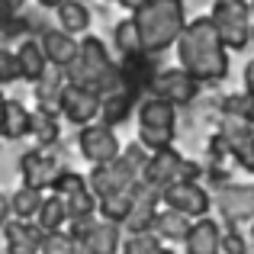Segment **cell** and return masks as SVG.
Masks as SVG:
<instances>
[{
    "label": "cell",
    "mask_w": 254,
    "mask_h": 254,
    "mask_svg": "<svg viewBox=\"0 0 254 254\" xmlns=\"http://www.w3.org/2000/svg\"><path fill=\"white\" fill-rule=\"evenodd\" d=\"M151 232H155L161 242H184L187 232H190V219L184 216V212H174V209H164L155 216V225H151Z\"/></svg>",
    "instance_id": "cell-24"
},
{
    "label": "cell",
    "mask_w": 254,
    "mask_h": 254,
    "mask_svg": "<svg viewBox=\"0 0 254 254\" xmlns=\"http://www.w3.org/2000/svg\"><path fill=\"white\" fill-rule=\"evenodd\" d=\"M19 81V62H16V52L13 49H3L0 45V87Z\"/></svg>",
    "instance_id": "cell-34"
},
{
    "label": "cell",
    "mask_w": 254,
    "mask_h": 254,
    "mask_svg": "<svg viewBox=\"0 0 254 254\" xmlns=\"http://www.w3.org/2000/svg\"><path fill=\"white\" fill-rule=\"evenodd\" d=\"M113 42H116V49L123 52V55H135V52H142V45H138V29H135V23H132V16L116 23V29H113Z\"/></svg>",
    "instance_id": "cell-29"
},
{
    "label": "cell",
    "mask_w": 254,
    "mask_h": 254,
    "mask_svg": "<svg viewBox=\"0 0 254 254\" xmlns=\"http://www.w3.org/2000/svg\"><path fill=\"white\" fill-rule=\"evenodd\" d=\"M0 232H3V251L6 254H39L42 251L45 232L36 222H29V219H10Z\"/></svg>",
    "instance_id": "cell-13"
},
{
    "label": "cell",
    "mask_w": 254,
    "mask_h": 254,
    "mask_svg": "<svg viewBox=\"0 0 254 254\" xmlns=\"http://www.w3.org/2000/svg\"><path fill=\"white\" fill-rule=\"evenodd\" d=\"M184 251L187 254H222V229H219L216 219L209 216L193 219L190 232L184 238Z\"/></svg>",
    "instance_id": "cell-16"
},
{
    "label": "cell",
    "mask_w": 254,
    "mask_h": 254,
    "mask_svg": "<svg viewBox=\"0 0 254 254\" xmlns=\"http://www.w3.org/2000/svg\"><path fill=\"white\" fill-rule=\"evenodd\" d=\"M39 42H42V52H45V58H49V68H58V71L68 68L77 58V49H81L77 36H68V32H62V29H45Z\"/></svg>",
    "instance_id": "cell-17"
},
{
    "label": "cell",
    "mask_w": 254,
    "mask_h": 254,
    "mask_svg": "<svg viewBox=\"0 0 254 254\" xmlns=\"http://www.w3.org/2000/svg\"><path fill=\"white\" fill-rule=\"evenodd\" d=\"M113 3H119V6H126V10H138V6L145 3V0H113Z\"/></svg>",
    "instance_id": "cell-39"
},
{
    "label": "cell",
    "mask_w": 254,
    "mask_h": 254,
    "mask_svg": "<svg viewBox=\"0 0 254 254\" xmlns=\"http://www.w3.org/2000/svg\"><path fill=\"white\" fill-rule=\"evenodd\" d=\"M55 19H58V29L68 32V36H84L90 29V6L84 0H64V3L55 6Z\"/></svg>",
    "instance_id": "cell-21"
},
{
    "label": "cell",
    "mask_w": 254,
    "mask_h": 254,
    "mask_svg": "<svg viewBox=\"0 0 254 254\" xmlns=\"http://www.w3.org/2000/svg\"><path fill=\"white\" fill-rule=\"evenodd\" d=\"M36 3H39V6H45V10H55V6H58V3H64V0H36Z\"/></svg>",
    "instance_id": "cell-40"
},
{
    "label": "cell",
    "mask_w": 254,
    "mask_h": 254,
    "mask_svg": "<svg viewBox=\"0 0 254 254\" xmlns=\"http://www.w3.org/2000/svg\"><path fill=\"white\" fill-rule=\"evenodd\" d=\"M16 62H19V81H29V84L42 81L45 71H49V58L42 52V42L32 36L16 45Z\"/></svg>",
    "instance_id": "cell-18"
},
{
    "label": "cell",
    "mask_w": 254,
    "mask_h": 254,
    "mask_svg": "<svg viewBox=\"0 0 254 254\" xmlns=\"http://www.w3.org/2000/svg\"><path fill=\"white\" fill-rule=\"evenodd\" d=\"M177 58L180 68L199 84H219L229 77V49L209 16H196L184 26L177 39Z\"/></svg>",
    "instance_id": "cell-1"
},
{
    "label": "cell",
    "mask_w": 254,
    "mask_h": 254,
    "mask_svg": "<svg viewBox=\"0 0 254 254\" xmlns=\"http://www.w3.org/2000/svg\"><path fill=\"white\" fill-rule=\"evenodd\" d=\"M29 123H32L29 106H23L19 100H3V106H0V138L16 142V138L29 135Z\"/></svg>",
    "instance_id": "cell-19"
},
{
    "label": "cell",
    "mask_w": 254,
    "mask_h": 254,
    "mask_svg": "<svg viewBox=\"0 0 254 254\" xmlns=\"http://www.w3.org/2000/svg\"><path fill=\"white\" fill-rule=\"evenodd\" d=\"M119 74H123V87L135 97H142L151 87V77L155 71V55H145V52H135V55H123L119 62Z\"/></svg>",
    "instance_id": "cell-15"
},
{
    "label": "cell",
    "mask_w": 254,
    "mask_h": 254,
    "mask_svg": "<svg viewBox=\"0 0 254 254\" xmlns=\"http://www.w3.org/2000/svg\"><path fill=\"white\" fill-rule=\"evenodd\" d=\"M155 254H177V251H174V248H164V245H158Z\"/></svg>",
    "instance_id": "cell-41"
},
{
    "label": "cell",
    "mask_w": 254,
    "mask_h": 254,
    "mask_svg": "<svg viewBox=\"0 0 254 254\" xmlns=\"http://www.w3.org/2000/svg\"><path fill=\"white\" fill-rule=\"evenodd\" d=\"M132 23L138 29V45L145 55H161L177 45L187 26V3L184 0H145L132 10Z\"/></svg>",
    "instance_id": "cell-2"
},
{
    "label": "cell",
    "mask_w": 254,
    "mask_h": 254,
    "mask_svg": "<svg viewBox=\"0 0 254 254\" xmlns=\"http://www.w3.org/2000/svg\"><path fill=\"white\" fill-rule=\"evenodd\" d=\"M158 245H161V238L155 232H135L119 245V254H155Z\"/></svg>",
    "instance_id": "cell-33"
},
{
    "label": "cell",
    "mask_w": 254,
    "mask_h": 254,
    "mask_svg": "<svg viewBox=\"0 0 254 254\" xmlns=\"http://www.w3.org/2000/svg\"><path fill=\"white\" fill-rule=\"evenodd\" d=\"M148 93L168 100V103H174V106H187V103L196 100L199 81L193 74H187L184 68H164V71H158V74L151 77Z\"/></svg>",
    "instance_id": "cell-11"
},
{
    "label": "cell",
    "mask_w": 254,
    "mask_h": 254,
    "mask_svg": "<svg viewBox=\"0 0 254 254\" xmlns=\"http://www.w3.org/2000/svg\"><path fill=\"white\" fill-rule=\"evenodd\" d=\"M161 203L174 212H184L187 219H203L209 216L212 196L206 187H199V180H177L161 190Z\"/></svg>",
    "instance_id": "cell-8"
},
{
    "label": "cell",
    "mask_w": 254,
    "mask_h": 254,
    "mask_svg": "<svg viewBox=\"0 0 254 254\" xmlns=\"http://www.w3.org/2000/svg\"><path fill=\"white\" fill-rule=\"evenodd\" d=\"M42 199H45V193L42 190H32V187H19V190H13L10 193V216L13 219H36V212H39V206H42Z\"/></svg>",
    "instance_id": "cell-26"
},
{
    "label": "cell",
    "mask_w": 254,
    "mask_h": 254,
    "mask_svg": "<svg viewBox=\"0 0 254 254\" xmlns=\"http://www.w3.org/2000/svg\"><path fill=\"white\" fill-rule=\"evenodd\" d=\"M135 113H138V142L148 151L171 148L174 135H177L174 132L177 129V106L155 97V93H148V97L138 100Z\"/></svg>",
    "instance_id": "cell-4"
},
{
    "label": "cell",
    "mask_w": 254,
    "mask_h": 254,
    "mask_svg": "<svg viewBox=\"0 0 254 254\" xmlns=\"http://www.w3.org/2000/svg\"><path fill=\"white\" fill-rule=\"evenodd\" d=\"M132 203H135V187L97 199V212H100V219H106V222L126 225V219H129V212H132Z\"/></svg>",
    "instance_id": "cell-23"
},
{
    "label": "cell",
    "mask_w": 254,
    "mask_h": 254,
    "mask_svg": "<svg viewBox=\"0 0 254 254\" xmlns=\"http://www.w3.org/2000/svg\"><path fill=\"white\" fill-rule=\"evenodd\" d=\"M245 90L254 93V58H251L248 64H245Z\"/></svg>",
    "instance_id": "cell-38"
},
{
    "label": "cell",
    "mask_w": 254,
    "mask_h": 254,
    "mask_svg": "<svg viewBox=\"0 0 254 254\" xmlns=\"http://www.w3.org/2000/svg\"><path fill=\"white\" fill-rule=\"evenodd\" d=\"M32 87H36V106L58 110V97H62V87H64V71L58 74V68H49L42 81H36Z\"/></svg>",
    "instance_id": "cell-27"
},
{
    "label": "cell",
    "mask_w": 254,
    "mask_h": 254,
    "mask_svg": "<svg viewBox=\"0 0 254 254\" xmlns=\"http://www.w3.org/2000/svg\"><path fill=\"white\" fill-rule=\"evenodd\" d=\"M64 81H71L77 87H87V90L106 97V93H113V90L123 87V74H119V64L113 62V55L106 52L103 39L84 32L77 58L64 68Z\"/></svg>",
    "instance_id": "cell-3"
},
{
    "label": "cell",
    "mask_w": 254,
    "mask_h": 254,
    "mask_svg": "<svg viewBox=\"0 0 254 254\" xmlns=\"http://www.w3.org/2000/svg\"><path fill=\"white\" fill-rule=\"evenodd\" d=\"M39 254H77L71 232H68V229L45 232V235H42V251H39Z\"/></svg>",
    "instance_id": "cell-32"
},
{
    "label": "cell",
    "mask_w": 254,
    "mask_h": 254,
    "mask_svg": "<svg viewBox=\"0 0 254 254\" xmlns=\"http://www.w3.org/2000/svg\"><path fill=\"white\" fill-rule=\"evenodd\" d=\"M77 148H81V155L90 164H106V161H113V158H119V151H123L113 126H106V123L81 126V132H77Z\"/></svg>",
    "instance_id": "cell-10"
},
{
    "label": "cell",
    "mask_w": 254,
    "mask_h": 254,
    "mask_svg": "<svg viewBox=\"0 0 254 254\" xmlns=\"http://www.w3.org/2000/svg\"><path fill=\"white\" fill-rule=\"evenodd\" d=\"M81 190H87V177L77 174V171H68V168H62V174H58L55 184H52V193L62 196V199L74 196V193H81Z\"/></svg>",
    "instance_id": "cell-31"
},
{
    "label": "cell",
    "mask_w": 254,
    "mask_h": 254,
    "mask_svg": "<svg viewBox=\"0 0 254 254\" xmlns=\"http://www.w3.org/2000/svg\"><path fill=\"white\" fill-rule=\"evenodd\" d=\"M216 32L222 36L229 52H245L251 42V23L254 13L248 0H212V13H209Z\"/></svg>",
    "instance_id": "cell-5"
},
{
    "label": "cell",
    "mask_w": 254,
    "mask_h": 254,
    "mask_svg": "<svg viewBox=\"0 0 254 254\" xmlns=\"http://www.w3.org/2000/svg\"><path fill=\"white\" fill-rule=\"evenodd\" d=\"M222 254H248V245H245V235L238 229L222 232Z\"/></svg>",
    "instance_id": "cell-35"
},
{
    "label": "cell",
    "mask_w": 254,
    "mask_h": 254,
    "mask_svg": "<svg viewBox=\"0 0 254 254\" xmlns=\"http://www.w3.org/2000/svg\"><path fill=\"white\" fill-rule=\"evenodd\" d=\"M100 93L87 90V87H77L71 81H64L62 87V97H58V116H64L71 126H87V123H97L100 119Z\"/></svg>",
    "instance_id": "cell-9"
},
{
    "label": "cell",
    "mask_w": 254,
    "mask_h": 254,
    "mask_svg": "<svg viewBox=\"0 0 254 254\" xmlns=\"http://www.w3.org/2000/svg\"><path fill=\"white\" fill-rule=\"evenodd\" d=\"M251 238H254V219H251Z\"/></svg>",
    "instance_id": "cell-44"
},
{
    "label": "cell",
    "mask_w": 254,
    "mask_h": 254,
    "mask_svg": "<svg viewBox=\"0 0 254 254\" xmlns=\"http://www.w3.org/2000/svg\"><path fill=\"white\" fill-rule=\"evenodd\" d=\"M132 106H138V97H135V93H129L126 87L106 93V97L100 100V123H106V126L116 129V126H123L126 119L132 116Z\"/></svg>",
    "instance_id": "cell-20"
},
{
    "label": "cell",
    "mask_w": 254,
    "mask_h": 254,
    "mask_svg": "<svg viewBox=\"0 0 254 254\" xmlns=\"http://www.w3.org/2000/svg\"><path fill=\"white\" fill-rule=\"evenodd\" d=\"M71 238H74L77 254H119V225L106 219H74L71 222Z\"/></svg>",
    "instance_id": "cell-6"
},
{
    "label": "cell",
    "mask_w": 254,
    "mask_h": 254,
    "mask_svg": "<svg viewBox=\"0 0 254 254\" xmlns=\"http://www.w3.org/2000/svg\"><path fill=\"white\" fill-rule=\"evenodd\" d=\"M6 222H10V196L0 193V229H3Z\"/></svg>",
    "instance_id": "cell-37"
},
{
    "label": "cell",
    "mask_w": 254,
    "mask_h": 254,
    "mask_svg": "<svg viewBox=\"0 0 254 254\" xmlns=\"http://www.w3.org/2000/svg\"><path fill=\"white\" fill-rule=\"evenodd\" d=\"M251 42H254V23H251Z\"/></svg>",
    "instance_id": "cell-43"
},
{
    "label": "cell",
    "mask_w": 254,
    "mask_h": 254,
    "mask_svg": "<svg viewBox=\"0 0 254 254\" xmlns=\"http://www.w3.org/2000/svg\"><path fill=\"white\" fill-rule=\"evenodd\" d=\"M26 0H0V16H16V13H23Z\"/></svg>",
    "instance_id": "cell-36"
},
{
    "label": "cell",
    "mask_w": 254,
    "mask_h": 254,
    "mask_svg": "<svg viewBox=\"0 0 254 254\" xmlns=\"http://www.w3.org/2000/svg\"><path fill=\"white\" fill-rule=\"evenodd\" d=\"M29 135L36 138V145H58V138H62L58 110L36 106V110H32V123H29Z\"/></svg>",
    "instance_id": "cell-22"
},
{
    "label": "cell",
    "mask_w": 254,
    "mask_h": 254,
    "mask_svg": "<svg viewBox=\"0 0 254 254\" xmlns=\"http://www.w3.org/2000/svg\"><path fill=\"white\" fill-rule=\"evenodd\" d=\"M216 206L229 222H245L254 219V184H229L219 190Z\"/></svg>",
    "instance_id": "cell-14"
},
{
    "label": "cell",
    "mask_w": 254,
    "mask_h": 254,
    "mask_svg": "<svg viewBox=\"0 0 254 254\" xmlns=\"http://www.w3.org/2000/svg\"><path fill=\"white\" fill-rule=\"evenodd\" d=\"M3 100H6V97H3V90H0V106H3Z\"/></svg>",
    "instance_id": "cell-42"
},
{
    "label": "cell",
    "mask_w": 254,
    "mask_h": 254,
    "mask_svg": "<svg viewBox=\"0 0 254 254\" xmlns=\"http://www.w3.org/2000/svg\"><path fill=\"white\" fill-rule=\"evenodd\" d=\"M180 168H184V155H180L174 145L171 148H158V151L148 155L138 180L148 184V187H155V190H164V187H171V184L180 180Z\"/></svg>",
    "instance_id": "cell-12"
},
{
    "label": "cell",
    "mask_w": 254,
    "mask_h": 254,
    "mask_svg": "<svg viewBox=\"0 0 254 254\" xmlns=\"http://www.w3.org/2000/svg\"><path fill=\"white\" fill-rule=\"evenodd\" d=\"M32 222H36L42 232H58V229H64V225H68V206H64V199L55 196V193H52V196H45Z\"/></svg>",
    "instance_id": "cell-25"
},
{
    "label": "cell",
    "mask_w": 254,
    "mask_h": 254,
    "mask_svg": "<svg viewBox=\"0 0 254 254\" xmlns=\"http://www.w3.org/2000/svg\"><path fill=\"white\" fill-rule=\"evenodd\" d=\"M19 174H23V184L32 190H52L55 177L62 174V158H58L55 145H36L19 158Z\"/></svg>",
    "instance_id": "cell-7"
},
{
    "label": "cell",
    "mask_w": 254,
    "mask_h": 254,
    "mask_svg": "<svg viewBox=\"0 0 254 254\" xmlns=\"http://www.w3.org/2000/svg\"><path fill=\"white\" fill-rule=\"evenodd\" d=\"M64 206H68V222H74V219H93V212H97V196H93L90 187H87V190L64 199Z\"/></svg>",
    "instance_id": "cell-30"
},
{
    "label": "cell",
    "mask_w": 254,
    "mask_h": 254,
    "mask_svg": "<svg viewBox=\"0 0 254 254\" xmlns=\"http://www.w3.org/2000/svg\"><path fill=\"white\" fill-rule=\"evenodd\" d=\"M222 113L232 119H242V123L254 126V93L242 90V93H229L222 100Z\"/></svg>",
    "instance_id": "cell-28"
}]
</instances>
